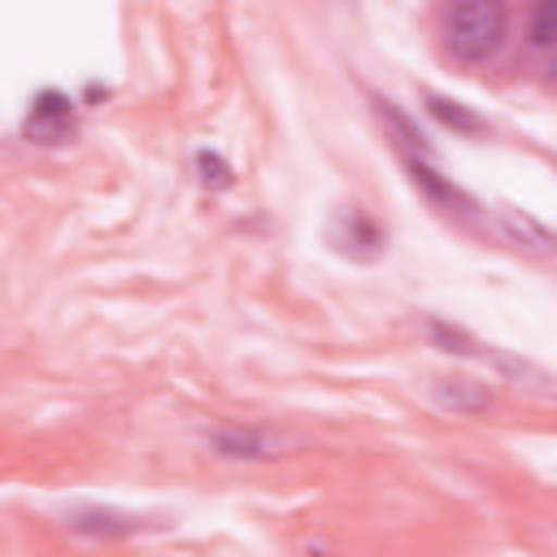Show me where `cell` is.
Returning a JSON list of instances; mask_svg holds the SVG:
<instances>
[{
    "label": "cell",
    "instance_id": "6da1fadb",
    "mask_svg": "<svg viewBox=\"0 0 557 557\" xmlns=\"http://www.w3.org/2000/svg\"><path fill=\"white\" fill-rule=\"evenodd\" d=\"M505 26H509V17H505L500 0H457L444 35H448L453 57L479 65V61L496 57V48L505 44Z\"/></svg>",
    "mask_w": 557,
    "mask_h": 557
},
{
    "label": "cell",
    "instance_id": "7a4b0ae2",
    "mask_svg": "<svg viewBox=\"0 0 557 557\" xmlns=\"http://www.w3.org/2000/svg\"><path fill=\"white\" fill-rule=\"evenodd\" d=\"M74 131V104L61 91H44L26 117V135L39 144H61Z\"/></svg>",
    "mask_w": 557,
    "mask_h": 557
},
{
    "label": "cell",
    "instance_id": "3957f363",
    "mask_svg": "<svg viewBox=\"0 0 557 557\" xmlns=\"http://www.w3.org/2000/svg\"><path fill=\"white\" fill-rule=\"evenodd\" d=\"M335 226H344V235H339V231H331V239H335V248H339V252H352V257H366V261L383 252V231H379L366 213L344 209V213L335 218Z\"/></svg>",
    "mask_w": 557,
    "mask_h": 557
},
{
    "label": "cell",
    "instance_id": "277c9868",
    "mask_svg": "<svg viewBox=\"0 0 557 557\" xmlns=\"http://www.w3.org/2000/svg\"><path fill=\"white\" fill-rule=\"evenodd\" d=\"M496 222H500L505 239H509V244H518V248H535V252H548V248H557L553 231H548L544 222H535L531 213H522V209H509V205H500V209H496Z\"/></svg>",
    "mask_w": 557,
    "mask_h": 557
},
{
    "label": "cell",
    "instance_id": "5b68a950",
    "mask_svg": "<svg viewBox=\"0 0 557 557\" xmlns=\"http://www.w3.org/2000/svg\"><path fill=\"white\" fill-rule=\"evenodd\" d=\"M435 400L453 413H479L492 405V392L474 379H435Z\"/></svg>",
    "mask_w": 557,
    "mask_h": 557
},
{
    "label": "cell",
    "instance_id": "8992f818",
    "mask_svg": "<svg viewBox=\"0 0 557 557\" xmlns=\"http://www.w3.org/2000/svg\"><path fill=\"white\" fill-rule=\"evenodd\" d=\"M70 527L87 531V535H126V531H135V518L113 513V509H78Z\"/></svg>",
    "mask_w": 557,
    "mask_h": 557
},
{
    "label": "cell",
    "instance_id": "52a82bcc",
    "mask_svg": "<svg viewBox=\"0 0 557 557\" xmlns=\"http://www.w3.org/2000/svg\"><path fill=\"white\" fill-rule=\"evenodd\" d=\"M426 109L444 122V126H453V131H461V135H479L483 131V117H474L466 104H457V100H448V96H426Z\"/></svg>",
    "mask_w": 557,
    "mask_h": 557
},
{
    "label": "cell",
    "instance_id": "ba28073f",
    "mask_svg": "<svg viewBox=\"0 0 557 557\" xmlns=\"http://www.w3.org/2000/svg\"><path fill=\"white\" fill-rule=\"evenodd\" d=\"M413 183H422V187H426L435 200H444L448 209H470V196H466V191H457L453 183H444L431 165H418V161H413Z\"/></svg>",
    "mask_w": 557,
    "mask_h": 557
},
{
    "label": "cell",
    "instance_id": "9c48e42d",
    "mask_svg": "<svg viewBox=\"0 0 557 557\" xmlns=\"http://www.w3.org/2000/svg\"><path fill=\"white\" fill-rule=\"evenodd\" d=\"M531 35H535V44H544V48L557 44V0H544V4H540L535 22H531Z\"/></svg>",
    "mask_w": 557,
    "mask_h": 557
},
{
    "label": "cell",
    "instance_id": "30bf717a",
    "mask_svg": "<svg viewBox=\"0 0 557 557\" xmlns=\"http://www.w3.org/2000/svg\"><path fill=\"white\" fill-rule=\"evenodd\" d=\"M218 448H226L231 457H248V453H257V440L252 435H218Z\"/></svg>",
    "mask_w": 557,
    "mask_h": 557
},
{
    "label": "cell",
    "instance_id": "8fae6325",
    "mask_svg": "<svg viewBox=\"0 0 557 557\" xmlns=\"http://www.w3.org/2000/svg\"><path fill=\"white\" fill-rule=\"evenodd\" d=\"M196 165H200V178H205V183H226V165H222L218 157L200 152V157H196Z\"/></svg>",
    "mask_w": 557,
    "mask_h": 557
},
{
    "label": "cell",
    "instance_id": "7c38bea8",
    "mask_svg": "<svg viewBox=\"0 0 557 557\" xmlns=\"http://www.w3.org/2000/svg\"><path fill=\"white\" fill-rule=\"evenodd\" d=\"M553 48H557V44H553Z\"/></svg>",
    "mask_w": 557,
    "mask_h": 557
}]
</instances>
